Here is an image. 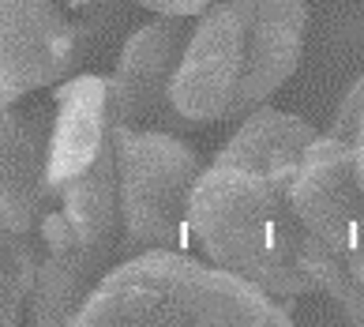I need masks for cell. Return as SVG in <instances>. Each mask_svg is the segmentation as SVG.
<instances>
[{
  "label": "cell",
  "instance_id": "obj_9",
  "mask_svg": "<svg viewBox=\"0 0 364 327\" xmlns=\"http://www.w3.org/2000/svg\"><path fill=\"white\" fill-rule=\"evenodd\" d=\"M46 135L38 113L0 105V222L19 234L46 207Z\"/></svg>",
  "mask_w": 364,
  "mask_h": 327
},
{
  "label": "cell",
  "instance_id": "obj_14",
  "mask_svg": "<svg viewBox=\"0 0 364 327\" xmlns=\"http://www.w3.org/2000/svg\"><path fill=\"white\" fill-rule=\"evenodd\" d=\"M353 158H357V177H360V188H364V120H360L357 143H353Z\"/></svg>",
  "mask_w": 364,
  "mask_h": 327
},
{
  "label": "cell",
  "instance_id": "obj_7",
  "mask_svg": "<svg viewBox=\"0 0 364 327\" xmlns=\"http://www.w3.org/2000/svg\"><path fill=\"white\" fill-rule=\"evenodd\" d=\"M79 64V31L57 0H0V105L53 87Z\"/></svg>",
  "mask_w": 364,
  "mask_h": 327
},
{
  "label": "cell",
  "instance_id": "obj_5",
  "mask_svg": "<svg viewBox=\"0 0 364 327\" xmlns=\"http://www.w3.org/2000/svg\"><path fill=\"white\" fill-rule=\"evenodd\" d=\"M293 207L304 222V264L353 323H364V188L353 143L319 132L293 181Z\"/></svg>",
  "mask_w": 364,
  "mask_h": 327
},
{
  "label": "cell",
  "instance_id": "obj_10",
  "mask_svg": "<svg viewBox=\"0 0 364 327\" xmlns=\"http://www.w3.org/2000/svg\"><path fill=\"white\" fill-rule=\"evenodd\" d=\"M316 64L323 76H364V8L342 4L331 8L316 34Z\"/></svg>",
  "mask_w": 364,
  "mask_h": 327
},
{
  "label": "cell",
  "instance_id": "obj_1",
  "mask_svg": "<svg viewBox=\"0 0 364 327\" xmlns=\"http://www.w3.org/2000/svg\"><path fill=\"white\" fill-rule=\"evenodd\" d=\"M316 135L308 120L259 105L192 188V237L218 267L278 301L316 290L304 222L293 207V181Z\"/></svg>",
  "mask_w": 364,
  "mask_h": 327
},
{
  "label": "cell",
  "instance_id": "obj_8",
  "mask_svg": "<svg viewBox=\"0 0 364 327\" xmlns=\"http://www.w3.org/2000/svg\"><path fill=\"white\" fill-rule=\"evenodd\" d=\"M184 42L188 31L177 16H161L146 23L124 42L117 72L109 76L113 117L120 128H158V132L184 128V117L169 98V83L181 64Z\"/></svg>",
  "mask_w": 364,
  "mask_h": 327
},
{
  "label": "cell",
  "instance_id": "obj_11",
  "mask_svg": "<svg viewBox=\"0 0 364 327\" xmlns=\"http://www.w3.org/2000/svg\"><path fill=\"white\" fill-rule=\"evenodd\" d=\"M34 267L38 256L19 229L0 222V327L16 323L23 316V305L34 290Z\"/></svg>",
  "mask_w": 364,
  "mask_h": 327
},
{
  "label": "cell",
  "instance_id": "obj_13",
  "mask_svg": "<svg viewBox=\"0 0 364 327\" xmlns=\"http://www.w3.org/2000/svg\"><path fill=\"white\" fill-rule=\"evenodd\" d=\"M136 4L158 11V16H177V19H188V16H199V11H207L210 4H218V0H136Z\"/></svg>",
  "mask_w": 364,
  "mask_h": 327
},
{
  "label": "cell",
  "instance_id": "obj_12",
  "mask_svg": "<svg viewBox=\"0 0 364 327\" xmlns=\"http://www.w3.org/2000/svg\"><path fill=\"white\" fill-rule=\"evenodd\" d=\"M360 120H364V76L349 79L346 94L338 98L331 113V125H327V135L342 143H357V132H360Z\"/></svg>",
  "mask_w": 364,
  "mask_h": 327
},
{
  "label": "cell",
  "instance_id": "obj_4",
  "mask_svg": "<svg viewBox=\"0 0 364 327\" xmlns=\"http://www.w3.org/2000/svg\"><path fill=\"white\" fill-rule=\"evenodd\" d=\"M75 323H199V327H286L278 297L225 267H203L177 249H146L105 271Z\"/></svg>",
  "mask_w": 364,
  "mask_h": 327
},
{
  "label": "cell",
  "instance_id": "obj_2",
  "mask_svg": "<svg viewBox=\"0 0 364 327\" xmlns=\"http://www.w3.org/2000/svg\"><path fill=\"white\" fill-rule=\"evenodd\" d=\"M304 0H218L184 42L169 98L184 125L255 113L301 68Z\"/></svg>",
  "mask_w": 364,
  "mask_h": 327
},
{
  "label": "cell",
  "instance_id": "obj_3",
  "mask_svg": "<svg viewBox=\"0 0 364 327\" xmlns=\"http://www.w3.org/2000/svg\"><path fill=\"white\" fill-rule=\"evenodd\" d=\"M113 90L105 76H79L57 90V113L46 135L42 244L49 256H83L109 267L120 241Z\"/></svg>",
  "mask_w": 364,
  "mask_h": 327
},
{
  "label": "cell",
  "instance_id": "obj_6",
  "mask_svg": "<svg viewBox=\"0 0 364 327\" xmlns=\"http://www.w3.org/2000/svg\"><path fill=\"white\" fill-rule=\"evenodd\" d=\"M117 151V203L124 226V249L136 256L146 249H181L192 237V188L199 181L196 151L173 132L120 128L113 132Z\"/></svg>",
  "mask_w": 364,
  "mask_h": 327
}]
</instances>
